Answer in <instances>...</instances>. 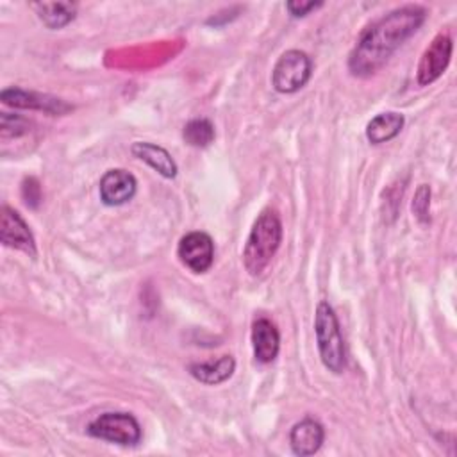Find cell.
<instances>
[{
  "label": "cell",
  "instance_id": "cell-1",
  "mask_svg": "<svg viewBox=\"0 0 457 457\" xmlns=\"http://www.w3.org/2000/svg\"><path fill=\"white\" fill-rule=\"evenodd\" d=\"M427 9L407 4L371 23L350 54L348 68L355 77L377 73L389 57L423 25Z\"/></svg>",
  "mask_w": 457,
  "mask_h": 457
},
{
  "label": "cell",
  "instance_id": "cell-2",
  "mask_svg": "<svg viewBox=\"0 0 457 457\" xmlns=\"http://www.w3.org/2000/svg\"><path fill=\"white\" fill-rule=\"evenodd\" d=\"M280 241H282V223L277 211L273 209L262 211L257 216L243 250V262L246 271L252 277H257L266 270V266L277 253Z\"/></svg>",
  "mask_w": 457,
  "mask_h": 457
},
{
  "label": "cell",
  "instance_id": "cell-3",
  "mask_svg": "<svg viewBox=\"0 0 457 457\" xmlns=\"http://www.w3.org/2000/svg\"><path fill=\"white\" fill-rule=\"evenodd\" d=\"M314 332L321 362L332 373H341L346 368V350L337 316L328 302H320L316 307Z\"/></svg>",
  "mask_w": 457,
  "mask_h": 457
},
{
  "label": "cell",
  "instance_id": "cell-4",
  "mask_svg": "<svg viewBox=\"0 0 457 457\" xmlns=\"http://www.w3.org/2000/svg\"><path fill=\"white\" fill-rule=\"evenodd\" d=\"M87 432L93 437L123 446H134L141 439V427L129 412H104L87 425Z\"/></svg>",
  "mask_w": 457,
  "mask_h": 457
},
{
  "label": "cell",
  "instance_id": "cell-5",
  "mask_svg": "<svg viewBox=\"0 0 457 457\" xmlns=\"http://www.w3.org/2000/svg\"><path fill=\"white\" fill-rule=\"evenodd\" d=\"M312 62L309 55L302 50H287L284 52L271 73L273 87L278 93H295L303 87L311 77Z\"/></svg>",
  "mask_w": 457,
  "mask_h": 457
},
{
  "label": "cell",
  "instance_id": "cell-6",
  "mask_svg": "<svg viewBox=\"0 0 457 457\" xmlns=\"http://www.w3.org/2000/svg\"><path fill=\"white\" fill-rule=\"evenodd\" d=\"M452 46L453 45L448 32H439L432 39V43L421 54V59L418 64L420 86H428L445 73L452 57Z\"/></svg>",
  "mask_w": 457,
  "mask_h": 457
},
{
  "label": "cell",
  "instance_id": "cell-7",
  "mask_svg": "<svg viewBox=\"0 0 457 457\" xmlns=\"http://www.w3.org/2000/svg\"><path fill=\"white\" fill-rule=\"evenodd\" d=\"M177 253L186 268H189L195 273H204L212 264L214 245L209 234L196 230V232L186 234L180 239Z\"/></svg>",
  "mask_w": 457,
  "mask_h": 457
},
{
  "label": "cell",
  "instance_id": "cell-8",
  "mask_svg": "<svg viewBox=\"0 0 457 457\" xmlns=\"http://www.w3.org/2000/svg\"><path fill=\"white\" fill-rule=\"evenodd\" d=\"M0 241L5 246L21 250L30 257H36V241L29 225L9 205H2L0 209Z\"/></svg>",
  "mask_w": 457,
  "mask_h": 457
},
{
  "label": "cell",
  "instance_id": "cell-9",
  "mask_svg": "<svg viewBox=\"0 0 457 457\" xmlns=\"http://www.w3.org/2000/svg\"><path fill=\"white\" fill-rule=\"evenodd\" d=\"M0 100L5 105L18 107V109H36L48 114H64L71 109L70 104H66L61 98L41 95L36 91H25L20 87H7L0 93Z\"/></svg>",
  "mask_w": 457,
  "mask_h": 457
},
{
  "label": "cell",
  "instance_id": "cell-10",
  "mask_svg": "<svg viewBox=\"0 0 457 457\" xmlns=\"http://www.w3.org/2000/svg\"><path fill=\"white\" fill-rule=\"evenodd\" d=\"M136 186L134 175L127 170H109L100 180V198L105 205H121L136 195Z\"/></svg>",
  "mask_w": 457,
  "mask_h": 457
},
{
  "label": "cell",
  "instance_id": "cell-11",
  "mask_svg": "<svg viewBox=\"0 0 457 457\" xmlns=\"http://www.w3.org/2000/svg\"><path fill=\"white\" fill-rule=\"evenodd\" d=\"M252 345H253V355L259 362L268 364L271 362L280 346V336L273 321L268 318H259L252 325Z\"/></svg>",
  "mask_w": 457,
  "mask_h": 457
},
{
  "label": "cell",
  "instance_id": "cell-12",
  "mask_svg": "<svg viewBox=\"0 0 457 457\" xmlns=\"http://www.w3.org/2000/svg\"><path fill=\"white\" fill-rule=\"evenodd\" d=\"M323 439H325V432L321 423L311 418H305L300 423H296L289 434V443L293 452L302 457L316 453Z\"/></svg>",
  "mask_w": 457,
  "mask_h": 457
},
{
  "label": "cell",
  "instance_id": "cell-13",
  "mask_svg": "<svg viewBox=\"0 0 457 457\" xmlns=\"http://www.w3.org/2000/svg\"><path fill=\"white\" fill-rule=\"evenodd\" d=\"M132 154L145 161L148 166H152L155 171H159L166 179H173L177 175V164L168 150H164L159 145L146 143V141H136L132 145Z\"/></svg>",
  "mask_w": 457,
  "mask_h": 457
},
{
  "label": "cell",
  "instance_id": "cell-14",
  "mask_svg": "<svg viewBox=\"0 0 457 457\" xmlns=\"http://www.w3.org/2000/svg\"><path fill=\"white\" fill-rule=\"evenodd\" d=\"M236 370V361L232 355H221L216 361H207V362H193L189 366V373L202 384L216 386L225 382L227 378L232 377Z\"/></svg>",
  "mask_w": 457,
  "mask_h": 457
},
{
  "label": "cell",
  "instance_id": "cell-15",
  "mask_svg": "<svg viewBox=\"0 0 457 457\" xmlns=\"http://www.w3.org/2000/svg\"><path fill=\"white\" fill-rule=\"evenodd\" d=\"M403 127V116L398 112H380L366 125V137L373 145L393 139Z\"/></svg>",
  "mask_w": 457,
  "mask_h": 457
},
{
  "label": "cell",
  "instance_id": "cell-16",
  "mask_svg": "<svg viewBox=\"0 0 457 457\" xmlns=\"http://www.w3.org/2000/svg\"><path fill=\"white\" fill-rule=\"evenodd\" d=\"M32 7L48 29H62L75 18L77 12V5L71 2H43L34 4Z\"/></svg>",
  "mask_w": 457,
  "mask_h": 457
},
{
  "label": "cell",
  "instance_id": "cell-17",
  "mask_svg": "<svg viewBox=\"0 0 457 457\" xmlns=\"http://www.w3.org/2000/svg\"><path fill=\"white\" fill-rule=\"evenodd\" d=\"M182 136H184L187 145L196 146V148H204L209 143H212V139H214V127H212V123L209 120L196 118V120H191V121L186 123V127L182 130Z\"/></svg>",
  "mask_w": 457,
  "mask_h": 457
},
{
  "label": "cell",
  "instance_id": "cell-18",
  "mask_svg": "<svg viewBox=\"0 0 457 457\" xmlns=\"http://www.w3.org/2000/svg\"><path fill=\"white\" fill-rule=\"evenodd\" d=\"M0 132H2V137H20L29 132V121L18 114L2 112Z\"/></svg>",
  "mask_w": 457,
  "mask_h": 457
},
{
  "label": "cell",
  "instance_id": "cell-19",
  "mask_svg": "<svg viewBox=\"0 0 457 457\" xmlns=\"http://www.w3.org/2000/svg\"><path fill=\"white\" fill-rule=\"evenodd\" d=\"M428 205H430V187L427 184H421L412 200V212L421 223L428 221Z\"/></svg>",
  "mask_w": 457,
  "mask_h": 457
},
{
  "label": "cell",
  "instance_id": "cell-20",
  "mask_svg": "<svg viewBox=\"0 0 457 457\" xmlns=\"http://www.w3.org/2000/svg\"><path fill=\"white\" fill-rule=\"evenodd\" d=\"M21 195H23V200L29 207H37V204L41 200L39 182L34 177H27L23 180V186H21Z\"/></svg>",
  "mask_w": 457,
  "mask_h": 457
},
{
  "label": "cell",
  "instance_id": "cell-21",
  "mask_svg": "<svg viewBox=\"0 0 457 457\" xmlns=\"http://www.w3.org/2000/svg\"><path fill=\"white\" fill-rule=\"evenodd\" d=\"M321 5H323L321 2H302V0H300V2H298V0H293V2H287V4H286L289 14L295 16V18L305 16V14H309L311 11H316V9L321 7Z\"/></svg>",
  "mask_w": 457,
  "mask_h": 457
}]
</instances>
